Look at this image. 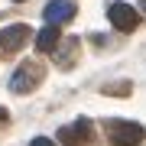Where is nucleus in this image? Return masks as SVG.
<instances>
[{"label":"nucleus","instance_id":"nucleus-1","mask_svg":"<svg viewBox=\"0 0 146 146\" xmlns=\"http://www.w3.org/2000/svg\"><path fill=\"white\" fill-rule=\"evenodd\" d=\"M107 136H110L114 146H140L143 143V127L133 123V120H110Z\"/></svg>","mask_w":146,"mask_h":146},{"label":"nucleus","instance_id":"nucleus-2","mask_svg":"<svg viewBox=\"0 0 146 146\" xmlns=\"http://www.w3.org/2000/svg\"><path fill=\"white\" fill-rule=\"evenodd\" d=\"M39 81H42V68H39L36 62H23V65L13 72V78H10V91H16V94H29Z\"/></svg>","mask_w":146,"mask_h":146},{"label":"nucleus","instance_id":"nucleus-3","mask_svg":"<svg viewBox=\"0 0 146 146\" xmlns=\"http://www.w3.org/2000/svg\"><path fill=\"white\" fill-rule=\"evenodd\" d=\"M107 20L114 23L120 33H133L136 26H140V13H136L130 3H110L107 7Z\"/></svg>","mask_w":146,"mask_h":146},{"label":"nucleus","instance_id":"nucleus-4","mask_svg":"<svg viewBox=\"0 0 146 146\" xmlns=\"http://www.w3.org/2000/svg\"><path fill=\"white\" fill-rule=\"evenodd\" d=\"M26 39H33V29L23 26V23L0 29V49H7V52H20V49L26 46Z\"/></svg>","mask_w":146,"mask_h":146},{"label":"nucleus","instance_id":"nucleus-5","mask_svg":"<svg viewBox=\"0 0 146 146\" xmlns=\"http://www.w3.org/2000/svg\"><path fill=\"white\" fill-rule=\"evenodd\" d=\"M91 130H94L91 120L81 117V120H75L72 127H62V130H58V140H62V143H84L91 136Z\"/></svg>","mask_w":146,"mask_h":146},{"label":"nucleus","instance_id":"nucleus-6","mask_svg":"<svg viewBox=\"0 0 146 146\" xmlns=\"http://www.w3.org/2000/svg\"><path fill=\"white\" fill-rule=\"evenodd\" d=\"M42 16H46L49 23H68L75 16V3L72 0H52V3H46V10H42Z\"/></svg>","mask_w":146,"mask_h":146},{"label":"nucleus","instance_id":"nucleus-7","mask_svg":"<svg viewBox=\"0 0 146 146\" xmlns=\"http://www.w3.org/2000/svg\"><path fill=\"white\" fill-rule=\"evenodd\" d=\"M55 46H58V26H55V23H49L46 29H39V36H36V49H39V52H52Z\"/></svg>","mask_w":146,"mask_h":146},{"label":"nucleus","instance_id":"nucleus-8","mask_svg":"<svg viewBox=\"0 0 146 146\" xmlns=\"http://www.w3.org/2000/svg\"><path fill=\"white\" fill-rule=\"evenodd\" d=\"M29 146H55V143H52V140H46V136H36Z\"/></svg>","mask_w":146,"mask_h":146},{"label":"nucleus","instance_id":"nucleus-9","mask_svg":"<svg viewBox=\"0 0 146 146\" xmlns=\"http://www.w3.org/2000/svg\"><path fill=\"white\" fill-rule=\"evenodd\" d=\"M3 120H7V110H3V107H0V123H3Z\"/></svg>","mask_w":146,"mask_h":146},{"label":"nucleus","instance_id":"nucleus-10","mask_svg":"<svg viewBox=\"0 0 146 146\" xmlns=\"http://www.w3.org/2000/svg\"><path fill=\"white\" fill-rule=\"evenodd\" d=\"M16 3H23V0H16Z\"/></svg>","mask_w":146,"mask_h":146}]
</instances>
